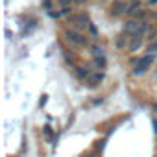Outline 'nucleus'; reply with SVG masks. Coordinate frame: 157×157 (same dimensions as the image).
Masks as SVG:
<instances>
[{"mask_svg":"<svg viewBox=\"0 0 157 157\" xmlns=\"http://www.w3.org/2000/svg\"><path fill=\"white\" fill-rule=\"evenodd\" d=\"M124 33H128V35H131V37H142V33H144L142 22H139L137 19L126 22V26H124Z\"/></svg>","mask_w":157,"mask_h":157,"instance_id":"f257e3e1","label":"nucleus"},{"mask_svg":"<svg viewBox=\"0 0 157 157\" xmlns=\"http://www.w3.org/2000/svg\"><path fill=\"white\" fill-rule=\"evenodd\" d=\"M65 37H67V41L68 43H72L74 46H85L87 44V39L78 32V30H67L65 32Z\"/></svg>","mask_w":157,"mask_h":157,"instance_id":"f03ea898","label":"nucleus"},{"mask_svg":"<svg viewBox=\"0 0 157 157\" xmlns=\"http://www.w3.org/2000/svg\"><path fill=\"white\" fill-rule=\"evenodd\" d=\"M153 59H155V56H144V57H140V59L137 61V67H135L133 74H135V76H139V74L146 72V70H148V67L151 65V61H153Z\"/></svg>","mask_w":157,"mask_h":157,"instance_id":"7ed1b4c3","label":"nucleus"},{"mask_svg":"<svg viewBox=\"0 0 157 157\" xmlns=\"http://www.w3.org/2000/svg\"><path fill=\"white\" fill-rule=\"evenodd\" d=\"M68 22H70V24H74L76 28H82V26H89V24H91V21H89V15H87V13H78V15L70 17V19H68Z\"/></svg>","mask_w":157,"mask_h":157,"instance_id":"20e7f679","label":"nucleus"},{"mask_svg":"<svg viewBox=\"0 0 157 157\" xmlns=\"http://www.w3.org/2000/svg\"><path fill=\"white\" fill-rule=\"evenodd\" d=\"M126 11H128V6L122 2V0H117V2H113V6H111V15H113V17L124 15Z\"/></svg>","mask_w":157,"mask_h":157,"instance_id":"39448f33","label":"nucleus"},{"mask_svg":"<svg viewBox=\"0 0 157 157\" xmlns=\"http://www.w3.org/2000/svg\"><path fill=\"white\" fill-rule=\"evenodd\" d=\"M104 82V72H96V74H93V76H89V83L93 85V87H96V85H100Z\"/></svg>","mask_w":157,"mask_h":157,"instance_id":"423d86ee","label":"nucleus"},{"mask_svg":"<svg viewBox=\"0 0 157 157\" xmlns=\"http://www.w3.org/2000/svg\"><path fill=\"white\" fill-rule=\"evenodd\" d=\"M140 44H142V39H140V37H129V44H128V48H129L131 52H135V50L140 48Z\"/></svg>","mask_w":157,"mask_h":157,"instance_id":"0eeeda50","label":"nucleus"},{"mask_svg":"<svg viewBox=\"0 0 157 157\" xmlns=\"http://www.w3.org/2000/svg\"><path fill=\"white\" fill-rule=\"evenodd\" d=\"M128 44H129V39H126V33L117 37V48H126Z\"/></svg>","mask_w":157,"mask_h":157,"instance_id":"6e6552de","label":"nucleus"},{"mask_svg":"<svg viewBox=\"0 0 157 157\" xmlns=\"http://www.w3.org/2000/svg\"><path fill=\"white\" fill-rule=\"evenodd\" d=\"M76 76L80 78V80H85V78L89 80V76H91V74H89V70H87V68H83V67H78V68H76Z\"/></svg>","mask_w":157,"mask_h":157,"instance_id":"1a4fd4ad","label":"nucleus"},{"mask_svg":"<svg viewBox=\"0 0 157 157\" xmlns=\"http://www.w3.org/2000/svg\"><path fill=\"white\" fill-rule=\"evenodd\" d=\"M105 56H98V57H94V67L96 68H105Z\"/></svg>","mask_w":157,"mask_h":157,"instance_id":"9d476101","label":"nucleus"},{"mask_svg":"<svg viewBox=\"0 0 157 157\" xmlns=\"http://www.w3.org/2000/svg\"><path fill=\"white\" fill-rule=\"evenodd\" d=\"M157 52V43H150L148 46H146V54H150V56H153Z\"/></svg>","mask_w":157,"mask_h":157,"instance_id":"9b49d317","label":"nucleus"},{"mask_svg":"<svg viewBox=\"0 0 157 157\" xmlns=\"http://www.w3.org/2000/svg\"><path fill=\"white\" fill-rule=\"evenodd\" d=\"M91 52H93V56H94V57H98V56H104V50H102L100 46H96V44H94V46H91Z\"/></svg>","mask_w":157,"mask_h":157,"instance_id":"f8f14e48","label":"nucleus"},{"mask_svg":"<svg viewBox=\"0 0 157 157\" xmlns=\"http://www.w3.org/2000/svg\"><path fill=\"white\" fill-rule=\"evenodd\" d=\"M72 2H74V0H59V6H63V8H68Z\"/></svg>","mask_w":157,"mask_h":157,"instance_id":"ddd939ff","label":"nucleus"},{"mask_svg":"<svg viewBox=\"0 0 157 157\" xmlns=\"http://www.w3.org/2000/svg\"><path fill=\"white\" fill-rule=\"evenodd\" d=\"M50 15H52L54 19H59V17H61V15H65V13H63V11H50Z\"/></svg>","mask_w":157,"mask_h":157,"instance_id":"4468645a","label":"nucleus"},{"mask_svg":"<svg viewBox=\"0 0 157 157\" xmlns=\"http://www.w3.org/2000/svg\"><path fill=\"white\" fill-rule=\"evenodd\" d=\"M89 30H91V33H93V35H98V30H96L93 24H89Z\"/></svg>","mask_w":157,"mask_h":157,"instance_id":"2eb2a0df","label":"nucleus"},{"mask_svg":"<svg viewBox=\"0 0 157 157\" xmlns=\"http://www.w3.org/2000/svg\"><path fill=\"white\" fill-rule=\"evenodd\" d=\"M44 133H46V135H48V137H52V131H50V128H48V126H46V128H44Z\"/></svg>","mask_w":157,"mask_h":157,"instance_id":"dca6fc26","label":"nucleus"},{"mask_svg":"<svg viewBox=\"0 0 157 157\" xmlns=\"http://www.w3.org/2000/svg\"><path fill=\"white\" fill-rule=\"evenodd\" d=\"M153 113H157V102L153 104Z\"/></svg>","mask_w":157,"mask_h":157,"instance_id":"f3484780","label":"nucleus"},{"mask_svg":"<svg viewBox=\"0 0 157 157\" xmlns=\"http://www.w3.org/2000/svg\"><path fill=\"white\" fill-rule=\"evenodd\" d=\"M78 2H80V4H82V2H85V0H78Z\"/></svg>","mask_w":157,"mask_h":157,"instance_id":"a211bd4d","label":"nucleus"},{"mask_svg":"<svg viewBox=\"0 0 157 157\" xmlns=\"http://www.w3.org/2000/svg\"><path fill=\"white\" fill-rule=\"evenodd\" d=\"M131 2H139V0H131Z\"/></svg>","mask_w":157,"mask_h":157,"instance_id":"6ab92c4d","label":"nucleus"},{"mask_svg":"<svg viewBox=\"0 0 157 157\" xmlns=\"http://www.w3.org/2000/svg\"><path fill=\"white\" fill-rule=\"evenodd\" d=\"M153 2H157V0H153Z\"/></svg>","mask_w":157,"mask_h":157,"instance_id":"aec40b11","label":"nucleus"}]
</instances>
